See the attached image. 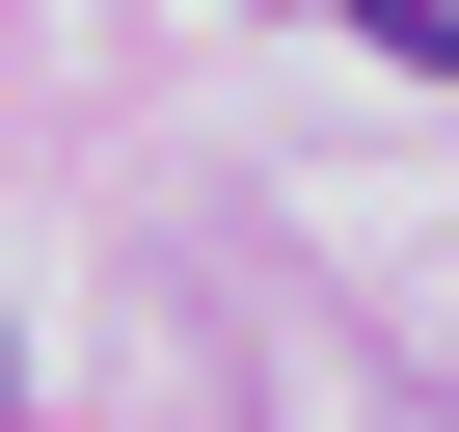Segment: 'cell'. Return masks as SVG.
<instances>
[{
  "label": "cell",
  "instance_id": "1",
  "mask_svg": "<svg viewBox=\"0 0 459 432\" xmlns=\"http://www.w3.org/2000/svg\"><path fill=\"white\" fill-rule=\"evenodd\" d=\"M351 28H378V55H432V82H459V0H351Z\"/></svg>",
  "mask_w": 459,
  "mask_h": 432
}]
</instances>
